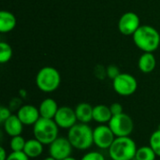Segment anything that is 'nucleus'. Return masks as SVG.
Listing matches in <instances>:
<instances>
[{
    "mask_svg": "<svg viewBox=\"0 0 160 160\" xmlns=\"http://www.w3.org/2000/svg\"><path fill=\"white\" fill-rule=\"evenodd\" d=\"M133 40L136 46L145 52L156 51L160 44V35L158 31L150 25L140 26L133 35Z\"/></svg>",
    "mask_w": 160,
    "mask_h": 160,
    "instance_id": "1",
    "label": "nucleus"
},
{
    "mask_svg": "<svg viewBox=\"0 0 160 160\" xmlns=\"http://www.w3.org/2000/svg\"><path fill=\"white\" fill-rule=\"evenodd\" d=\"M138 147L130 137H116L108 149L112 160H134Z\"/></svg>",
    "mask_w": 160,
    "mask_h": 160,
    "instance_id": "2",
    "label": "nucleus"
},
{
    "mask_svg": "<svg viewBox=\"0 0 160 160\" xmlns=\"http://www.w3.org/2000/svg\"><path fill=\"white\" fill-rule=\"evenodd\" d=\"M68 139L73 148L77 150H87L94 144L93 129L87 124H76L68 129Z\"/></svg>",
    "mask_w": 160,
    "mask_h": 160,
    "instance_id": "3",
    "label": "nucleus"
},
{
    "mask_svg": "<svg viewBox=\"0 0 160 160\" xmlns=\"http://www.w3.org/2000/svg\"><path fill=\"white\" fill-rule=\"evenodd\" d=\"M59 127L53 119L40 117L33 126L34 138L44 145H50L59 136Z\"/></svg>",
    "mask_w": 160,
    "mask_h": 160,
    "instance_id": "4",
    "label": "nucleus"
},
{
    "mask_svg": "<svg viewBox=\"0 0 160 160\" xmlns=\"http://www.w3.org/2000/svg\"><path fill=\"white\" fill-rule=\"evenodd\" d=\"M61 82V76L57 69L52 67H44L37 74L36 83L38 88L44 93L55 91Z\"/></svg>",
    "mask_w": 160,
    "mask_h": 160,
    "instance_id": "5",
    "label": "nucleus"
},
{
    "mask_svg": "<svg viewBox=\"0 0 160 160\" xmlns=\"http://www.w3.org/2000/svg\"><path fill=\"white\" fill-rule=\"evenodd\" d=\"M108 125L116 137H129L134 129L132 118L125 112L112 115Z\"/></svg>",
    "mask_w": 160,
    "mask_h": 160,
    "instance_id": "6",
    "label": "nucleus"
},
{
    "mask_svg": "<svg viewBox=\"0 0 160 160\" xmlns=\"http://www.w3.org/2000/svg\"><path fill=\"white\" fill-rule=\"evenodd\" d=\"M114 91L123 97H128L133 95L137 88L138 82L135 77L128 73H120L112 82Z\"/></svg>",
    "mask_w": 160,
    "mask_h": 160,
    "instance_id": "7",
    "label": "nucleus"
},
{
    "mask_svg": "<svg viewBox=\"0 0 160 160\" xmlns=\"http://www.w3.org/2000/svg\"><path fill=\"white\" fill-rule=\"evenodd\" d=\"M93 139L94 144H96L98 148L109 149L116 139V136L109 125L105 126L104 124H101L93 129Z\"/></svg>",
    "mask_w": 160,
    "mask_h": 160,
    "instance_id": "8",
    "label": "nucleus"
},
{
    "mask_svg": "<svg viewBox=\"0 0 160 160\" xmlns=\"http://www.w3.org/2000/svg\"><path fill=\"white\" fill-rule=\"evenodd\" d=\"M72 149L73 146L68 138L58 137L49 145V154L56 160H63L71 156Z\"/></svg>",
    "mask_w": 160,
    "mask_h": 160,
    "instance_id": "9",
    "label": "nucleus"
},
{
    "mask_svg": "<svg viewBox=\"0 0 160 160\" xmlns=\"http://www.w3.org/2000/svg\"><path fill=\"white\" fill-rule=\"evenodd\" d=\"M53 120L57 124V126L60 128L63 129H69L73 126L77 124V116L75 110L68 107V106H62L58 109Z\"/></svg>",
    "mask_w": 160,
    "mask_h": 160,
    "instance_id": "10",
    "label": "nucleus"
},
{
    "mask_svg": "<svg viewBox=\"0 0 160 160\" xmlns=\"http://www.w3.org/2000/svg\"><path fill=\"white\" fill-rule=\"evenodd\" d=\"M140 18L135 12H126L124 13L119 22H118V29L119 31L126 36L134 35V33L140 27Z\"/></svg>",
    "mask_w": 160,
    "mask_h": 160,
    "instance_id": "11",
    "label": "nucleus"
},
{
    "mask_svg": "<svg viewBox=\"0 0 160 160\" xmlns=\"http://www.w3.org/2000/svg\"><path fill=\"white\" fill-rule=\"evenodd\" d=\"M17 116L23 126H34L40 118L39 111L33 105H22L17 112Z\"/></svg>",
    "mask_w": 160,
    "mask_h": 160,
    "instance_id": "12",
    "label": "nucleus"
},
{
    "mask_svg": "<svg viewBox=\"0 0 160 160\" xmlns=\"http://www.w3.org/2000/svg\"><path fill=\"white\" fill-rule=\"evenodd\" d=\"M3 128L6 134H8L10 137L19 136L22 134L23 130V124L19 119L17 114H11L3 124Z\"/></svg>",
    "mask_w": 160,
    "mask_h": 160,
    "instance_id": "13",
    "label": "nucleus"
},
{
    "mask_svg": "<svg viewBox=\"0 0 160 160\" xmlns=\"http://www.w3.org/2000/svg\"><path fill=\"white\" fill-rule=\"evenodd\" d=\"M59 107L56 101L52 98H45L41 101L38 111L40 117L47 118V119H53Z\"/></svg>",
    "mask_w": 160,
    "mask_h": 160,
    "instance_id": "14",
    "label": "nucleus"
},
{
    "mask_svg": "<svg viewBox=\"0 0 160 160\" xmlns=\"http://www.w3.org/2000/svg\"><path fill=\"white\" fill-rule=\"evenodd\" d=\"M93 110L94 107H92L89 103L82 102L78 104L75 108V112L78 121L82 124L90 123L93 120Z\"/></svg>",
    "mask_w": 160,
    "mask_h": 160,
    "instance_id": "15",
    "label": "nucleus"
},
{
    "mask_svg": "<svg viewBox=\"0 0 160 160\" xmlns=\"http://www.w3.org/2000/svg\"><path fill=\"white\" fill-rule=\"evenodd\" d=\"M112 117V113L111 112L110 107L106 105H97L94 107L93 110V120L99 123V124H105L109 123L110 120Z\"/></svg>",
    "mask_w": 160,
    "mask_h": 160,
    "instance_id": "16",
    "label": "nucleus"
},
{
    "mask_svg": "<svg viewBox=\"0 0 160 160\" xmlns=\"http://www.w3.org/2000/svg\"><path fill=\"white\" fill-rule=\"evenodd\" d=\"M17 21L15 16L7 10H2L0 12V32L8 33L12 31L16 26Z\"/></svg>",
    "mask_w": 160,
    "mask_h": 160,
    "instance_id": "17",
    "label": "nucleus"
},
{
    "mask_svg": "<svg viewBox=\"0 0 160 160\" xmlns=\"http://www.w3.org/2000/svg\"><path fill=\"white\" fill-rule=\"evenodd\" d=\"M43 146L44 144L37 139H30L26 141L23 152L29 158H36L41 156V154L43 153Z\"/></svg>",
    "mask_w": 160,
    "mask_h": 160,
    "instance_id": "18",
    "label": "nucleus"
},
{
    "mask_svg": "<svg viewBox=\"0 0 160 160\" xmlns=\"http://www.w3.org/2000/svg\"><path fill=\"white\" fill-rule=\"evenodd\" d=\"M139 68L143 73L152 72L157 66V60L152 52H144L139 59Z\"/></svg>",
    "mask_w": 160,
    "mask_h": 160,
    "instance_id": "19",
    "label": "nucleus"
},
{
    "mask_svg": "<svg viewBox=\"0 0 160 160\" xmlns=\"http://www.w3.org/2000/svg\"><path fill=\"white\" fill-rule=\"evenodd\" d=\"M157 157V154L150 145H144L138 148L134 160H156Z\"/></svg>",
    "mask_w": 160,
    "mask_h": 160,
    "instance_id": "20",
    "label": "nucleus"
},
{
    "mask_svg": "<svg viewBox=\"0 0 160 160\" xmlns=\"http://www.w3.org/2000/svg\"><path fill=\"white\" fill-rule=\"evenodd\" d=\"M26 141L23 137L21 135L11 137V140L9 142V146L12 152H23L24 146H25Z\"/></svg>",
    "mask_w": 160,
    "mask_h": 160,
    "instance_id": "21",
    "label": "nucleus"
},
{
    "mask_svg": "<svg viewBox=\"0 0 160 160\" xmlns=\"http://www.w3.org/2000/svg\"><path fill=\"white\" fill-rule=\"evenodd\" d=\"M12 56V49L7 42H0V63H8Z\"/></svg>",
    "mask_w": 160,
    "mask_h": 160,
    "instance_id": "22",
    "label": "nucleus"
},
{
    "mask_svg": "<svg viewBox=\"0 0 160 160\" xmlns=\"http://www.w3.org/2000/svg\"><path fill=\"white\" fill-rule=\"evenodd\" d=\"M149 143L157 154V156L160 158V127L152 133L149 140Z\"/></svg>",
    "mask_w": 160,
    "mask_h": 160,
    "instance_id": "23",
    "label": "nucleus"
},
{
    "mask_svg": "<svg viewBox=\"0 0 160 160\" xmlns=\"http://www.w3.org/2000/svg\"><path fill=\"white\" fill-rule=\"evenodd\" d=\"M81 160H105V158L99 152L92 151V152H89V153L85 154L81 158Z\"/></svg>",
    "mask_w": 160,
    "mask_h": 160,
    "instance_id": "24",
    "label": "nucleus"
},
{
    "mask_svg": "<svg viewBox=\"0 0 160 160\" xmlns=\"http://www.w3.org/2000/svg\"><path fill=\"white\" fill-rule=\"evenodd\" d=\"M30 158L26 156L24 152H11L8 154L6 160H29Z\"/></svg>",
    "mask_w": 160,
    "mask_h": 160,
    "instance_id": "25",
    "label": "nucleus"
},
{
    "mask_svg": "<svg viewBox=\"0 0 160 160\" xmlns=\"http://www.w3.org/2000/svg\"><path fill=\"white\" fill-rule=\"evenodd\" d=\"M10 115H11L10 110L8 107L1 106V108H0V123L3 124Z\"/></svg>",
    "mask_w": 160,
    "mask_h": 160,
    "instance_id": "26",
    "label": "nucleus"
},
{
    "mask_svg": "<svg viewBox=\"0 0 160 160\" xmlns=\"http://www.w3.org/2000/svg\"><path fill=\"white\" fill-rule=\"evenodd\" d=\"M107 74L111 79L114 80L120 74V71L116 66H110L107 69Z\"/></svg>",
    "mask_w": 160,
    "mask_h": 160,
    "instance_id": "27",
    "label": "nucleus"
},
{
    "mask_svg": "<svg viewBox=\"0 0 160 160\" xmlns=\"http://www.w3.org/2000/svg\"><path fill=\"white\" fill-rule=\"evenodd\" d=\"M110 109H111V112L112 113V115H117V114H120L123 112V106L120 104V103H112L111 106H110Z\"/></svg>",
    "mask_w": 160,
    "mask_h": 160,
    "instance_id": "28",
    "label": "nucleus"
},
{
    "mask_svg": "<svg viewBox=\"0 0 160 160\" xmlns=\"http://www.w3.org/2000/svg\"><path fill=\"white\" fill-rule=\"evenodd\" d=\"M8 155L7 154L5 148H4L3 146H1V147H0V160H6L7 159V158H8Z\"/></svg>",
    "mask_w": 160,
    "mask_h": 160,
    "instance_id": "29",
    "label": "nucleus"
},
{
    "mask_svg": "<svg viewBox=\"0 0 160 160\" xmlns=\"http://www.w3.org/2000/svg\"><path fill=\"white\" fill-rule=\"evenodd\" d=\"M63 160H77L76 158H72L71 156L70 157H68V158H65V159Z\"/></svg>",
    "mask_w": 160,
    "mask_h": 160,
    "instance_id": "30",
    "label": "nucleus"
},
{
    "mask_svg": "<svg viewBox=\"0 0 160 160\" xmlns=\"http://www.w3.org/2000/svg\"><path fill=\"white\" fill-rule=\"evenodd\" d=\"M43 160H56V159H55V158H52V157H48V158H44Z\"/></svg>",
    "mask_w": 160,
    "mask_h": 160,
    "instance_id": "31",
    "label": "nucleus"
}]
</instances>
